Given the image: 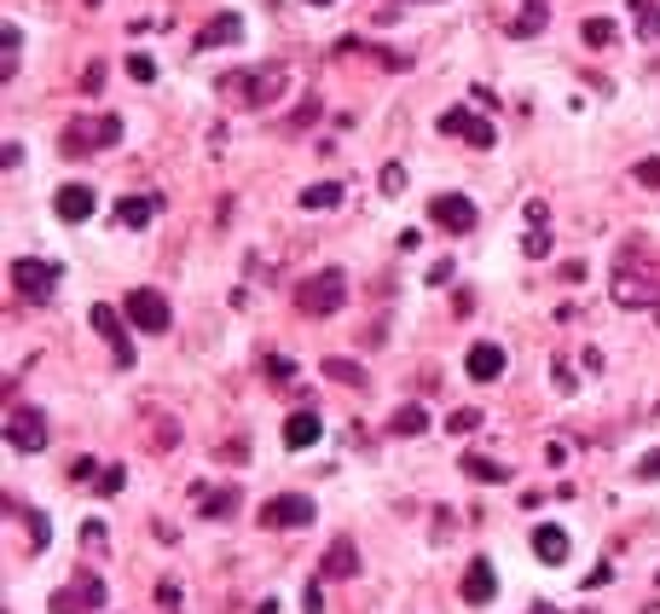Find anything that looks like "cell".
Listing matches in <instances>:
<instances>
[{"mask_svg": "<svg viewBox=\"0 0 660 614\" xmlns=\"http://www.w3.org/2000/svg\"><path fill=\"white\" fill-rule=\"evenodd\" d=\"M608 296H615L620 307H660V285H649V278H638V273H615L608 278Z\"/></svg>", "mask_w": 660, "mask_h": 614, "instance_id": "cell-12", "label": "cell"}, {"mask_svg": "<svg viewBox=\"0 0 660 614\" xmlns=\"http://www.w3.org/2000/svg\"><path fill=\"white\" fill-rule=\"evenodd\" d=\"M47 441H53V423H47V412H35V406H18L7 418V447L12 452H41Z\"/></svg>", "mask_w": 660, "mask_h": 614, "instance_id": "cell-5", "label": "cell"}, {"mask_svg": "<svg viewBox=\"0 0 660 614\" xmlns=\"http://www.w3.org/2000/svg\"><path fill=\"white\" fill-rule=\"evenodd\" d=\"M267 377H272V382H290V377H296V360H290V354H272V360H267Z\"/></svg>", "mask_w": 660, "mask_h": 614, "instance_id": "cell-33", "label": "cell"}, {"mask_svg": "<svg viewBox=\"0 0 660 614\" xmlns=\"http://www.w3.org/2000/svg\"><path fill=\"white\" fill-rule=\"evenodd\" d=\"M498 597V574H493V562L487 556H470V569H464V603L481 608V603H493Z\"/></svg>", "mask_w": 660, "mask_h": 614, "instance_id": "cell-14", "label": "cell"}, {"mask_svg": "<svg viewBox=\"0 0 660 614\" xmlns=\"http://www.w3.org/2000/svg\"><path fill=\"white\" fill-rule=\"evenodd\" d=\"M638 475H643V481H660V452H643V458H638Z\"/></svg>", "mask_w": 660, "mask_h": 614, "instance_id": "cell-41", "label": "cell"}, {"mask_svg": "<svg viewBox=\"0 0 660 614\" xmlns=\"http://www.w3.org/2000/svg\"><path fill=\"white\" fill-rule=\"evenodd\" d=\"M545 23H550V0H527L522 18L511 23V41H533V35L545 30Z\"/></svg>", "mask_w": 660, "mask_h": 614, "instance_id": "cell-19", "label": "cell"}, {"mask_svg": "<svg viewBox=\"0 0 660 614\" xmlns=\"http://www.w3.org/2000/svg\"><path fill=\"white\" fill-rule=\"evenodd\" d=\"M238 35H244V18H238V12H215V18L192 35V53H215V47H233Z\"/></svg>", "mask_w": 660, "mask_h": 614, "instance_id": "cell-11", "label": "cell"}, {"mask_svg": "<svg viewBox=\"0 0 660 614\" xmlns=\"http://www.w3.org/2000/svg\"><path fill=\"white\" fill-rule=\"evenodd\" d=\"M631 12H638V35L649 41H660V7H654V0H631Z\"/></svg>", "mask_w": 660, "mask_h": 614, "instance_id": "cell-28", "label": "cell"}, {"mask_svg": "<svg viewBox=\"0 0 660 614\" xmlns=\"http://www.w3.org/2000/svg\"><path fill=\"white\" fill-rule=\"evenodd\" d=\"M441 134L464 140V145H475V151H487V145L498 140V134H493V122H487V116H475V111H464V105L441 111Z\"/></svg>", "mask_w": 660, "mask_h": 614, "instance_id": "cell-7", "label": "cell"}, {"mask_svg": "<svg viewBox=\"0 0 660 614\" xmlns=\"http://www.w3.org/2000/svg\"><path fill=\"white\" fill-rule=\"evenodd\" d=\"M18 47H23L18 23H7V30H0V53H7V59H0V82H12V75H18Z\"/></svg>", "mask_w": 660, "mask_h": 614, "instance_id": "cell-24", "label": "cell"}, {"mask_svg": "<svg viewBox=\"0 0 660 614\" xmlns=\"http://www.w3.org/2000/svg\"><path fill=\"white\" fill-rule=\"evenodd\" d=\"M192 499H203V516H215V522H226V516H233V510L244 504V499H238V488H220V493L192 488Z\"/></svg>", "mask_w": 660, "mask_h": 614, "instance_id": "cell-20", "label": "cell"}, {"mask_svg": "<svg viewBox=\"0 0 660 614\" xmlns=\"http://www.w3.org/2000/svg\"><path fill=\"white\" fill-rule=\"evenodd\" d=\"M324 377L342 382V389H360V382H365V371L353 366V360H324Z\"/></svg>", "mask_w": 660, "mask_h": 614, "instance_id": "cell-27", "label": "cell"}, {"mask_svg": "<svg viewBox=\"0 0 660 614\" xmlns=\"http://www.w3.org/2000/svg\"><path fill=\"white\" fill-rule=\"evenodd\" d=\"M464 371H470L475 382H493V377L504 371V348H498V342H475L470 360H464Z\"/></svg>", "mask_w": 660, "mask_h": 614, "instance_id": "cell-17", "label": "cell"}, {"mask_svg": "<svg viewBox=\"0 0 660 614\" xmlns=\"http://www.w3.org/2000/svg\"><path fill=\"white\" fill-rule=\"evenodd\" d=\"M168 441H174V423L163 412H151V447H168Z\"/></svg>", "mask_w": 660, "mask_h": 614, "instance_id": "cell-35", "label": "cell"}, {"mask_svg": "<svg viewBox=\"0 0 660 614\" xmlns=\"http://www.w3.org/2000/svg\"><path fill=\"white\" fill-rule=\"evenodd\" d=\"M313 522V499L308 493H272L261 504V528H308Z\"/></svg>", "mask_w": 660, "mask_h": 614, "instance_id": "cell-8", "label": "cell"}, {"mask_svg": "<svg viewBox=\"0 0 660 614\" xmlns=\"http://www.w3.org/2000/svg\"><path fill=\"white\" fill-rule=\"evenodd\" d=\"M533 556H539L545 569H563V562H568V533L550 528V522H539V528H533Z\"/></svg>", "mask_w": 660, "mask_h": 614, "instance_id": "cell-15", "label": "cell"}, {"mask_svg": "<svg viewBox=\"0 0 660 614\" xmlns=\"http://www.w3.org/2000/svg\"><path fill=\"white\" fill-rule=\"evenodd\" d=\"M128 75H134V82H151V75H157V64H151L145 53H134V59H128Z\"/></svg>", "mask_w": 660, "mask_h": 614, "instance_id": "cell-39", "label": "cell"}, {"mask_svg": "<svg viewBox=\"0 0 660 614\" xmlns=\"http://www.w3.org/2000/svg\"><path fill=\"white\" fill-rule=\"evenodd\" d=\"M464 475L470 481H487V488H504V481H511V470H504L498 458H481V452H464Z\"/></svg>", "mask_w": 660, "mask_h": 614, "instance_id": "cell-21", "label": "cell"}, {"mask_svg": "<svg viewBox=\"0 0 660 614\" xmlns=\"http://www.w3.org/2000/svg\"><path fill=\"white\" fill-rule=\"evenodd\" d=\"M157 603H163V608H181V585L163 580V585H157Z\"/></svg>", "mask_w": 660, "mask_h": 614, "instance_id": "cell-43", "label": "cell"}, {"mask_svg": "<svg viewBox=\"0 0 660 614\" xmlns=\"http://www.w3.org/2000/svg\"><path fill=\"white\" fill-rule=\"evenodd\" d=\"M313 116H319V99H308V105H301V111H296V116H290V127H308V122H313Z\"/></svg>", "mask_w": 660, "mask_h": 614, "instance_id": "cell-45", "label": "cell"}, {"mask_svg": "<svg viewBox=\"0 0 660 614\" xmlns=\"http://www.w3.org/2000/svg\"><path fill=\"white\" fill-rule=\"evenodd\" d=\"M405 7H412V0H405Z\"/></svg>", "mask_w": 660, "mask_h": 614, "instance_id": "cell-49", "label": "cell"}, {"mask_svg": "<svg viewBox=\"0 0 660 614\" xmlns=\"http://www.w3.org/2000/svg\"><path fill=\"white\" fill-rule=\"evenodd\" d=\"M151 215H157V197H122L116 203V221L128 226V233L134 226H151Z\"/></svg>", "mask_w": 660, "mask_h": 614, "instance_id": "cell-23", "label": "cell"}, {"mask_svg": "<svg viewBox=\"0 0 660 614\" xmlns=\"http://www.w3.org/2000/svg\"><path fill=\"white\" fill-rule=\"evenodd\" d=\"M53 209H59L64 226H82V221H93V209H99V192H93V186H59Z\"/></svg>", "mask_w": 660, "mask_h": 614, "instance_id": "cell-13", "label": "cell"}, {"mask_svg": "<svg viewBox=\"0 0 660 614\" xmlns=\"http://www.w3.org/2000/svg\"><path fill=\"white\" fill-rule=\"evenodd\" d=\"M87 7H99V0H87Z\"/></svg>", "mask_w": 660, "mask_h": 614, "instance_id": "cell-48", "label": "cell"}, {"mask_svg": "<svg viewBox=\"0 0 660 614\" xmlns=\"http://www.w3.org/2000/svg\"><path fill=\"white\" fill-rule=\"evenodd\" d=\"M353 574H360V545H353V540H330L319 580H353Z\"/></svg>", "mask_w": 660, "mask_h": 614, "instance_id": "cell-16", "label": "cell"}, {"mask_svg": "<svg viewBox=\"0 0 660 614\" xmlns=\"http://www.w3.org/2000/svg\"><path fill=\"white\" fill-rule=\"evenodd\" d=\"M87 145H99V140H87V127H82V122H75V127H70V134H64V157H82V151H87Z\"/></svg>", "mask_w": 660, "mask_h": 614, "instance_id": "cell-32", "label": "cell"}, {"mask_svg": "<svg viewBox=\"0 0 660 614\" xmlns=\"http://www.w3.org/2000/svg\"><path fill=\"white\" fill-rule=\"evenodd\" d=\"M319 434H324V423H319L313 412H290V418H285V447H290V452H308Z\"/></svg>", "mask_w": 660, "mask_h": 614, "instance_id": "cell-18", "label": "cell"}, {"mask_svg": "<svg viewBox=\"0 0 660 614\" xmlns=\"http://www.w3.org/2000/svg\"><path fill=\"white\" fill-rule=\"evenodd\" d=\"M389 429H394V434H423V429H429V412H423V406H400Z\"/></svg>", "mask_w": 660, "mask_h": 614, "instance_id": "cell-26", "label": "cell"}, {"mask_svg": "<svg viewBox=\"0 0 660 614\" xmlns=\"http://www.w3.org/2000/svg\"><path fill=\"white\" fill-rule=\"evenodd\" d=\"M12 516H23V522H30V533H35V545H47V540H53V528H47V516H35V510H23V504H12Z\"/></svg>", "mask_w": 660, "mask_h": 614, "instance_id": "cell-30", "label": "cell"}, {"mask_svg": "<svg viewBox=\"0 0 660 614\" xmlns=\"http://www.w3.org/2000/svg\"><path fill=\"white\" fill-rule=\"evenodd\" d=\"M122 481H128V470H122V464L99 470V493H122Z\"/></svg>", "mask_w": 660, "mask_h": 614, "instance_id": "cell-36", "label": "cell"}, {"mask_svg": "<svg viewBox=\"0 0 660 614\" xmlns=\"http://www.w3.org/2000/svg\"><path fill=\"white\" fill-rule=\"evenodd\" d=\"M285 82H290L285 64H249V70L220 75V99H226V105H238V111H267L272 99L285 93Z\"/></svg>", "mask_w": 660, "mask_h": 614, "instance_id": "cell-1", "label": "cell"}, {"mask_svg": "<svg viewBox=\"0 0 660 614\" xmlns=\"http://www.w3.org/2000/svg\"><path fill=\"white\" fill-rule=\"evenodd\" d=\"M429 221L446 226V233H475V221L481 209L464 197V192H441V197H429Z\"/></svg>", "mask_w": 660, "mask_h": 614, "instance_id": "cell-6", "label": "cell"}, {"mask_svg": "<svg viewBox=\"0 0 660 614\" xmlns=\"http://www.w3.org/2000/svg\"><path fill=\"white\" fill-rule=\"evenodd\" d=\"M342 301H348V273L342 267H324V273H313V278H301V285H296V307L308 319H330Z\"/></svg>", "mask_w": 660, "mask_h": 614, "instance_id": "cell-2", "label": "cell"}, {"mask_svg": "<svg viewBox=\"0 0 660 614\" xmlns=\"http://www.w3.org/2000/svg\"><path fill=\"white\" fill-rule=\"evenodd\" d=\"M522 249L533 255V262H545V255H550V233H545V226H533V233L522 238Z\"/></svg>", "mask_w": 660, "mask_h": 614, "instance_id": "cell-31", "label": "cell"}, {"mask_svg": "<svg viewBox=\"0 0 660 614\" xmlns=\"http://www.w3.org/2000/svg\"><path fill=\"white\" fill-rule=\"evenodd\" d=\"M12 290L23 301H47L59 290V262H35V255H23V262H12Z\"/></svg>", "mask_w": 660, "mask_h": 614, "instance_id": "cell-4", "label": "cell"}, {"mask_svg": "<svg viewBox=\"0 0 660 614\" xmlns=\"http://www.w3.org/2000/svg\"><path fill=\"white\" fill-rule=\"evenodd\" d=\"M383 192H389V197H400V192H405V168H400V163H389V168H383Z\"/></svg>", "mask_w": 660, "mask_h": 614, "instance_id": "cell-38", "label": "cell"}, {"mask_svg": "<svg viewBox=\"0 0 660 614\" xmlns=\"http://www.w3.org/2000/svg\"><path fill=\"white\" fill-rule=\"evenodd\" d=\"M301 614H324V580L308 585V597H301Z\"/></svg>", "mask_w": 660, "mask_h": 614, "instance_id": "cell-37", "label": "cell"}, {"mask_svg": "<svg viewBox=\"0 0 660 614\" xmlns=\"http://www.w3.org/2000/svg\"><path fill=\"white\" fill-rule=\"evenodd\" d=\"M631 181H638V186H660V157H643L638 168H631Z\"/></svg>", "mask_w": 660, "mask_h": 614, "instance_id": "cell-34", "label": "cell"}, {"mask_svg": "<svg viewBox=\"0 0 660 614\" xmlns=\"http://www.w3.org/2000/svg\"><path fill=\"white\" fill-rule=\"evenodd\" d=\"M87 325H93V330H99V337H105V342H111V360H116L122 371H128V366H134V342H128V325H122V319H116V307H105V301H99V307H93V314H87Z\"/></svg>", "mask_w": 660, "mask_h": 614, "instance_id": "cell-9", "label": "cell"}, {"mask_svg": "<svg viewBox=\"0 0 660 614\" xmlns=\"http://www.w3.org/2000/svg\"><path fill=\"white\" fill-rule=\"evenodd\" d=\"M550 382H556L563 395H574V371H568V366H550Z\"/></svg>", "mask_w": 660, "mask_h": 614, "instance_id": "cell-44", "label": "cell"}, {"mask_svg": "<svg viewBox=\"0 0 660 614\" xmlns=\"http://www.w3.org/2000/svg\"><path fill=\"white\" fill-rule=\"evenodd\" d=\"M122 314H128V325L145 330V337H163V330L174 325V307H168V296H157V290H128Z\"/></svg>", "mask_w": 660, "mask_h": 614, "instance_id": "cell-3", "label": "cell"}, {"mask_svg": "<svg viewBox=\"0 0 660 614\" xmlns=\"http://www.w3.org/2000/svg\"><path fill=\"white\" fill-rule=\"evenodd\" d=\"M446 429H452V434H458V441H464V434H475V429H481V412H475V406H458V412L446 418Z\"/></svg>", "mask_w": 660, "mask_h": 614, "instance_id": "cell-29", "label": "cell"}, {"mask_svg": "<svg viewBox=\"0 0 660 614\" xmlns=\"http://www.w3.org/2000/svg\"><path fill=\"white\" fill-rule=\"evenodd\" d=\"M313 7H337V0H313Z\"/></svg>", "mask_w": 660, "mask_h": 614, "instance_id": "cell-47", "label": "cell"}, {"mask_svg": "<svg viewBox=\"0 0 660 614\" xmlns=\"http://www.w3.org/2000/svg\"><path fill=\"white\" fill-rule=\"evenodd\" d=\"M579 41L602 53V47H615V41H620V23H615V18H586V23H579Z\"/></svg>", "mask_w": 660, "mask_h": 614, "instance_id": "cell-22", "label": "cell"}, {"mask_svg": "<svg viewBox=\"0 0 660 614\" xmlns=\"http://www.w3.org/2000/svg\"><path fill=\"white\" fill-rule=\"evenodd\" d=\"M533 614H556V608H550V603H539V608H533Z\"/></svg>", "mask_w": 660, "mask_h": 614, "instance_id": "cell-46", "label": "cell"}, {"mask_svg": "<svg viewBox=\"0 0 660 614\" xmlns=\"http://www.w3.org/2000/svg\"><path fill=\"white\" fill-rule=\"evenodd\" d=\"M87 608H105V580L82 574L75 585H64V592H53V614H87Z\"/></svg>", "mask_w": 660, "mask_h": 614, "instance_id": "cell-10", "label": "cell"}, {"mask_svg": "<svg viewBox=\"0 0 660 614\" xmlns=\"http://www.w3.org/2000/svg\"><path fill=\"white\" fill-rule=\"evenodd\" d=\"M82 545H87V551L105 545V522H87V528H82Z\"/></svg>", "mask_w": 660, "mask_h": 614, "instance_id": "cell-42", "label": "cell"}, {"mask_svg": "<svg viewBox=\"0 0 660 614\" xmlns=\"http://www.w3.org/2000/svg\"><path fill=\"white\" fill-rule=\"evenodd\" d=\"M122 140V116H105L99 122V145H116Z\"/></svg>", "mask_w": 660, "mask_h": 614, "instance_id": "cell-40", "label": "cell"}, {"mask_svg": "<svg viewBox=\"0 0 660 614\" xmlns=\"http://www.w3.org/2000/svg\"><path fill=\"white\" fill-rule=\"evenodd\" d=\"M337 203H342V186L337 181H319V186L301 192V209H337Z\"/></svg>", "mask_w": 660, "mask_h": 614, "instance_id": "cell-25", "label": "cell"}]
</instances>
